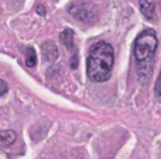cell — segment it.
<instances>
[{
  "label": "cell",
  "mask_w": 161,
  "mask_h": 159,
  "mask_svg": "<svg viewBox=\"0 0 161 159\" xmlns=\"http://www.w3.org/2000/svg\"><path fill=\"white\" fill-rule=\"evenodd\" d=\"M41 51L42 55H44V59L47 62H54L58 58V48L53 41H45L41 45Z\"/></svg>",
  "instance_id": "4"
},
{
  "label": "cell",
  "mask_w": 161,
  "mask_h": 159,
  "mask_svg": "<svg viewBox=\"0 0 161 159\" xmlns=\"http://www.w3.org/2000/svg\"><path fill=\"white\" fill-rule=\"evenodd\" d=\"M37 11H38V14H41V16L45 14V8L42 7V6H38V7H37Z\"/></svg>",
  "instance_id": "11"
},
{
  "label": "cell",
  "mask_w": 161,
  "mask_h": 159,
  "mask_svg": "<svg viewBox=\"0 0 161 159\" xmlns=\"http://www.w3.org/2000/svg\"><path fill=\"white\" fill-rule=\"evenodd\" d=\"M25 65L28 68H34L37 65V54L33 47L25 48Z\"/></svg>",
  "instance_id": "8"
},
{
  "label": "cell",
  "mask_w": 161,
  "mask_h": 159,
  "mask_svg": "<svg viewBox=\"0 0 161 159\" xmlns=\"http://www.w3.org/2000/svg\"><path fill=\"white\" fill-rule=\"evenodd\" d=\"M7 90H8L7 83H6V82L3 80V79H0V96L6 95V93H7Z\"/></svg>",
  "instance_id": "9"
},
{
  "label": "cell",
  "mask_w": 161,
  "mask_h": 159,
  "mask_svg": "<svg viewBox=\"0 0 161 159\" xmlns=\"http://www.w3.org/2000/svg\"><path fill=\"white\" fill-rule=\"evenodd\" d=\"M69 14L83 23H92L96 20V7L91 3H75L69 7Z\"/></svg>",
  "instance_id": "3"
},
{
  "label": "cell",
  "mask_w": 161,
  "mask_h": 159,
  "mask_svg": "<svg viewBox=\"0 0 161 159\" xmlns=\"http://www.w3.org/2000/svg\"><path fill=\"white\" fill-rule=\"evenodd\" d=\"M17 135L11 130H3L0 131V146H8L16 141Z\"/></svg>",
  "instance_id": "7"
},
{
  "label": "cell",
  "mask_w": 161,
  "mask_h": 159,
  "mask_svg": "<svg viewBox=\"0 0 161 159\" xmlns=\"http://www.w3.org/2000/svg\"><path fill=\"white\" fill-rule=\"evenodd\" d=\"M139 7L142 14L147 20L156 18V0H140Z\"/></svg>",
  "instance_id": "5"
},
{
  "label": "cell",
  "mask_w": 161,
  "mask_h": 159,
  "mask_svg": "<svg viewBox=\"0 0 161 159\" xmlns=\"http://www.w3.org/2000/svg\"><path fill=\"white\" fill-rule=\"evenodd\" d=\"M154 90H156L157 96H161V70H160L158 79H157V82H156V87H154Z\"/></svg>",
  "instance_id": "10"
},
{
  "label": "cell",
  "mask_w": 161,
  "mask_h": 159,
  "mask_svg": "<svg viewBox=\"0 0 161 159\" xmlns=\"http://www.w3.org/2000/svg\"><path fill=\"white\" fill-rule=\"evenodd\" d=\"M61 42L65 45V48H68L69 51H75V45H74V31L71 28H65L59 35Z\"/></svg>",
  "instance_id": "6"
},
{
  "label": "cell",
  "mask_w": 161,
  "mask_h": 159,
  "mask_svg": "<svg viewBox=\"0 0 161 159\" xmlns=\"http://www.w3.org/2000/svg\"><path fill=\"white\" fill-rule=\"evenodd\" d=\"M158 39L153 30H144L137 35L134 41V61H136L137 76L142 80L147 82L153 72L154 55L157 51Z\"/></svg>",
  "instance_id": "2"
},
{
  "label": "cell",
  "mask_w": 161,
  "mask_h": 159,
  "mask_svg": "<svg viewBox=\"0 0 161 159\" xmlns=\"http://www.w3.org/2000/svg\"><path fill=\"white\" fill-rule=\"evenodd\" d=\"M114 62L113 48L106 41H99L92 45L86 59V72L92 82L103 83L110 78Z\"/></svg>",
  "instance_id": "1"
}]
</instances>
